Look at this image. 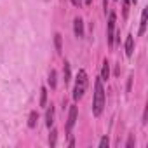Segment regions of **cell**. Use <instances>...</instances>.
Returning a JSON list of instances; mask_svg holds the SVG:
<instances>
[{"mask_svg":"<svg viewBox=\"0 0 148 148\" xmlns=\"http://www.w3.org/2000/svg\"><path fill=\"white\" fill-rule=\"evenodd\" d=\"M103 108H105V89H103V82H101V79H98V80H96V84H94L92 113H94L96 117H99V115H101V112H103Z\"/></svg>","mask_w":148,"mask_h":148,"instance_id":"obj_1","label":"cell"},{"mask_svg":"<svg viewBox=\"0 0 148 148\" xmlns=\"http://www.w3.org/2000/svg\"><path fill=\"white\" fill-rule=\"evenodd\" d=\"M87 84H89V79H87V73L86 70H79V75H77V82H75V89H73V98L75 99H80L87 89Z\"/></svg>","mask_w":148,"mask_h":148,"instance_id":"obj_2","label":"cell"},{"mask_svg":"<svg viewBox=\"0 0 148 148\" xmlns=\"http://www.w3.org/2000/svg\"><path fill=\"white\" fill-rule=\"evenodd\" d=\"M115 35V12H110L108 16V44L110 47H113V37Z\"/></svg>","mask_w":148,"mask_h":148,"instance_id":"obj_3","label":"cell"},{"mask_svg":"<svg viewBox=\"0 0 148 148\" xmlns=\"http://www.w3.org/2000/svg\"><path fill=\"white\" fill-rule=\"evenodd\" d=\"M75 122H77V106L71 105V106H70V113H68V122H66L68 132H71V129H73V125H75Z\"/></svg>","mask_w":148,"mask_h":148,"instance_id":"obj_4","label":"cell"},{"mask_svg":"<svg viewBox=\"0 0 148 148\" xmlns=\"http://www.w3.org/2000/svg\"><path fill=\"white\" fill-rule=\"evenodd\" d=\"M73 32H75V37L79 38L84 37V21L80 18H75V21H73Z\"/></svg>","mask_w":148,"mask_h":148,"instance_id":"obj_5","label":"cell"},{"mask_svg":"<svg viewBox=\"0 0 148 148\" xmlns=\"http://www.w3.org/2000/svg\"><path fill=\"white\" fill-rule=\"evenodd\" d=\"M132 51H134V37L127 35V38H125V54H127V58L132 56Z\"/></svg>","mask_w":148,"mask_h":148,"instance_id":"obj_6","label":"cell"},{"mask_svg":"<svg viewBox=\"0 0 148 148\" xmlns=\"http://www.w3.org/2000/svg\"><path fill=\"white\" fill-rule=\"evenodd\" d=\"M52 124H54V106L51 105V106L47 108V113H45V125L51 127Z\"/></svg>","mask_w":148,"mask_h":148,"instance_id":"obj_7","label":"cell"},{"mask_svg":"<svg viewBox=\"0 0 148 148\" xmlns=\"http://www.w3.org/2000/svg\"><path fill=\"white\" fill-rule=\"evenodd\" d=\"M146 18H148V9H143V12H141V25H139V35H143L145 30H146Z\"/></svg>","mask_w":148,"mask_h":148,"instance_id":"obj_8","label":"cell"},{"mask_svg":"<svg viewBox=\"0 0 148 148\" xmlns=\"http://www.w3.org/2000/svg\"><path fill=\"white\" fill-rule=\"evenodd\" d=\"M108 79H110V64L108 61H105L101 68V80H108Z\"/></svg>","mask_w":148,"mask_h":148,"instance_id":"obj_9","label":"cell"},{"mask_svg":"<svg viewBox=\"0 0 148 148\" xmlns=\"http://www.w3.org/2000/svg\"><path fill=\"white\" fill-rule=\"evenodd\" d=\"M63 75H64V84L70 82V77H71V71H70V63L64 61V66H63Z\"/></svg>","mask_w":148,"mask_h":148,"instance_id":"obj_10","label":"cell"},{"mask_svg":"<svg viewBox=\"0 0 148 148\" xmlns=\"http://www.w3.org/2000/svg\"><path fill=\"white\" fill-rule=\"evenodd\" d=\"M129 5H131V0H122V16L124 18L129 16Z\"/></svg>","mask_w":148,"mask_h":148,"instance_id":"obj_11","label":"cell"},{"mask_svg":"<svg viewBox=\"0 0 148 148\" xmlns=\"http://www.w3.org/2000/svg\"><path fill=\"white\" fill-rule=\"evenodd\" d=\"M37 120H38V113H37V112H32V113H30L28 125H30V127H35V125H37Z\"/></svg>","mask_w":148,"mask_h":148,"instance_id":"obj_12","label":"cell"},{"mask_svg":"<svg viewBox=\"0 0 148 148\" xmlns=\"http://www.w3.org/2000/svg\"><path fill=\"white\" fill-rule=\"evenodd\" d=\"M45 103H47V89L42 87L40 89V106H45Z\"/></svg>","mask_w":148,"mask_h":148,"instance_id":"obj_13","label":"cell"},{"mask_svg":"<svg viewBox=\"0 0 148 148\" xmlns=\"http://www.w3.org/2000/svg\"><path fill=\"white\" fill-rule=\"evenodd\" d=\"M49 86H51V89L56 87V71L54 70H51V73H49Z\"/></svg>","mask_w":148,"mask_h":148,"instance_id":"obj_14","label":"cell"},{"mask_svg":"<svg viewBox=\"0 0 148 148\" xmlns=\"http://www.w3.org/2000/svg\"><path fill=\"white\" fill-rule=\"evenodd\" d=\"M54 44H56V51H58V52H61V51H63V47H61V35H59V33H56V35H54Z\"/></svg>","mask_w":148,"mask_h":148,"instance_id":"obj_15","label":"cell"},{"mask_svg":"<svg viewBox=\"0 0 148 148\" xmlns=\"http://www.w3.org/2000/svg\"><path fill=\"white\" fill-rule=\"evenodd\" d=\"M56 138H58V131H52L51 136H49V145L51 146H56Z\"/></svg>","mask_w":148,"mask_h":148,"instance_id":"obj_16","label":"cell"},{"mask_svg":"<svg viewBox=\"0 0 148 148\" xmlns=\"http://www.w3.org/2000/svg\"><path fill=\"white\" fill-rule=\"evenodd\" d=\"M99 148H108V138H106V136L101 138V141H99Z\"/></svg>","mask_w":148,"mask_h":148,"instance_id":"obj_17","label":"cell"},{"mask_svg":"<svg viewBox=\"0 0 148 148\" xmlns=\"http://www.w3.org/2000/svg\"><path fill=\"white\" fill-rule=\"evenodd\" d=\"M132 145H134V136H131V138H129V141H127V145H125V146H127V148H131Z\"/></svg>","mask_w":148,"mask_h":148,"instance_id":"obj_18","label":"cell"},{"mask_svg":"<svg viewBox=\"0 0 148 148\" xmlns=\"http://www.w3.org/2000/svg\"><path fill=\"white\" fill-rule=\"evenodd\" d=\"M71 2H73V5H75V7H80V4H82L80 0H71Z\"/></svg>","mask_w":148,"mask_h":148,"instance_id":"obj_19","label":"cell"},{"mask_svg":"<svg viewBox=\"0 0 148 148\" xmlns=\"http://www.w3.org/2000/svg\"><path fill=\"white\" fill-rule=\"evenodd\" d=\"M103 7H105V12H106V9H108V0H103Z\"/></svg>","mask_w":148,"mask_h":148,"instance_id":"obj_20","label":"cell"},{"mask_svg":"<svg viewBox=\"0 0 148 148\" xmlns=\"http://www.w3.org/2000/svg\"><path fill=\"white\" fill-rule=\"evenodd\" d=\"M92 4V0H86V5H91Z\"/></svg>","mask_w":148,"mask_h":148,"instance_id":"obj_21","label":"cell"},{"mask_svg":"<svg viewBox=\"0 0 148 148\" xmlns=\"http://www.w3.org/2000/svg\"><path fill=\"white\" fill-rule=\"evenodd\" d=\"M132 2H134V4H136V2H138V0H132Z\"/></svg>","mask_w":148,"mask_h":148,"instance_id":"obj_22","label":"cell"}]
</instances>
